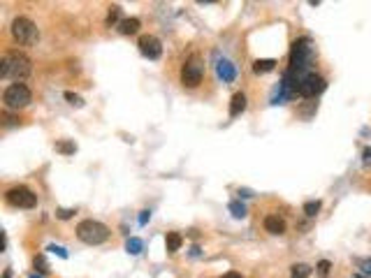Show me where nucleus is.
Listing matches in <instances>:
<instances>
[{"instance_id":"nucleus-11","label":"nucleus","mask_w":371,"mask_h":278,"mask_svg":"<svg viewBox=\"0 0 371 278\" xmlns=\"http://www.w3.org/2000/svg\"><path fill=\"white\" fill-rule=\"evenodd\" d=\"M265 230L269 234H283L285 232V220L278 216H267L265 218Z\"/></svg>"},{"instance_id":"nucleus-10","label":"nucleus","mask_w":371,"mask_h":278,"mask_svg":"<svg viewBox=\"0 0 371 278\" xmlns=\"http://www.w3.org/2000/svg\"><path fill=\"white\" fill-rule=\"evenodd\" d=\"M216 74H218V79H223V84H232L237 79L239 70L230 58H216Z\"/></svg>"},{"instance_id":"nucleus-28","label":"nucleus","mask_w":371,"mask_h":278,"mask_svg":"<svg viewBox=\"0 0 371 278\" xmlns=\"http://www.w3.org/2000/svg\"><path fill=\"white\" fill-rule=\"evenodd\" d=\"M149 218H151V211H141L139 213V225H146V223H149Z\"/></svg>"},{"instance_id":"nucleus-20","label":"nucleus","mask_w":371,"mask_h":278,"mask_svg":"<svg viewBox=\"0 0 371 278\" xmlns=\"http://www.w3.org/2000/svg\"><path fill=\"white\" fill-rule=\"evenodd\" d=\"M230 213L234 218H246V207H244V204H241V202H230Z\"/></svg>"},{"instance_id":"nucleus-14","label":"nucleus","mask_w":371,"mask_h":278,"mask_svg":"<svg viewBox=\"0 0 371 278\" xmlns=\"http://www.w3.org/2000/svg\"><path fill=\"white\" fill-rule=\"evenodd\" d=\"M181 243H184V239H181L179 232H169V234L165 236V248H167V253H177L179 248H181Z\"/></svg>"},{"instance_id":"nucleus-19","label":"nucleus","mask_w":371,"mask_h":278,"mask_svg":"<svg viewBox=\"0 0 371 278\" xmlns=\"http://www.w3.org/2000/svg\"><path fill=\"white\" fill-rule=\"evenodd\" d=\"M118 19H121V7H118V5H114V7H109V14H107V26H114V23H121V21H118Z\"/></svg>"},{"instance_id":"nucleus-23","label":"nucleus","mask_w":371,"mask_h":278,"mask_svg":"<svg viewBox=\"0 0 371 278\" xmlns=\"http://www.w3.org/2000/svg\"><path fill=\"white\" fill-rule=\"evenodd\" d=\"M357 267H360V274L367 278H371V260H357Z\"/></svg>"},{"instance_id":"nucleus-18","label":"nucleus","mask_w":371,"mask_h":278,"mask_svg":"<svg viewBox=\"0 0 371 278\" xmlns=\"http://www.w3.org/2000/svg\"><path fill=\"white\" fill-rule=\"evenodd\" d=\"M309 274H311L309 264H292V269H290V278H306Z\"/></svg>"},{"instance_id":"nucleus-16","label":"nucleus","mask_w":371,"mask_h":278,"mask_svg":"<svg viewBox=\"0 0 371 278\" xmlns=\"http://www.w3.org/2000/svg\"><path fill=\"white\" fill-rule=\"evenodd\" d=\"M56 151H58L61 156H74V153H77V144L63 139V141H56Z\"/></svg>"},{"instance_id":"nucleus-9","label":"nucleus","mask_w":371,"mask_h":278,"mask_svg":"<svg viewBox=\"0 0 371 278\" xmlns=\"http://www.w3.org/2000/svg\"><path fill=\"white\" fill-rule=\"evenodd\" d=\"M137 46H139L141 56L149 58V61H158L160 56H162V44H160V40L153 37V35H141Z\"/></svg>"},{"instance_id":"nucleus-29","label":"nucleus","mask_w":371,"mask_h":278,"mask_svg":"<svg viewBox=\"0 0 371 278\" xmlns=\"http://www.w3.org/2000/svg\"><path fill=\"white\" fill-rule=\"evenodd\" d=\"M221 278H244V276H241L239 271H228V274H223Z\"/></svg>"},{"instance_id":"nucleus-27","label":"nucleus","mask_w":371,"mask_h":278,"mask_svg":"<svg viewBox=\"0 0 371 278\" xmlns=\"http://www.w3.org/2000/svg\"><path fill=\"white\" fill-rule=\"evenodd\" d=\"M49 251H51V253H58L61 257H68V251H65L63 246H49Z\"/></svg>"},{"instance_id":"nucleus-13","label":"nucleus","mask_w":371,"mask_h":278,"mask_svg":"<svg viewBox=\"0 0 371 278\" xmlns=\"http://www.w3.org/2000/svg\"><path fill=\"white\" fill-rule=\"evenodd\" d=\"M139 28H141V21L139 19H123L121 23H118V30L123 35H135V33H139Z\"/></svg>"},{"instance_id":"nucleus-22","label":"nucleus","mask_w":371,"mask_h":278,"mask_svg":"<svg viewBox=\"0 0 371 278\" xmlns=\"http://www.w3.org/2000/svg\"><path fill=\"white\" fill-rule=\"evenodd\" d=\"M320 207H323V204H320L318 200H316V202H306V204H304V213H306V216H309V218H313V216H318V211H320Z\"/></svg>"},{"instance_id":"nucleus-30","label":"nucleus","mask_w":371,"mask_h":278,"mask_svg":"<svg viewBox=\"0 0 371 278\" xmlns=\"http://www.w3.org/2000/svg\"><path fill=\"white\" fill-rule=\"evenodd\" d=\"M364 160H367V162H371V148H364Z\"/></svg>"},{"instance_id":"nucleus-12","label":"nucleus","mask_w":371,"mask_h":278,"mask_svg":"<svg viewBox=\"0 0 371 278\" xmlns=\"http://www.w3.org/2000/svg\"><path fill=\"white\" fill-rule=\"evenodd\" d=\"M246 95H244V93H234V95H232V100H230V116L232 118H234V116H239V114L244 112V109H246Z\"/></svg>"},{"instance_id":"nucleus-31","label":"nucleus","mask_w":371,"mask_h":278,"mask_svg":"<svg viewBox=\"0 0 371 278\" xmlns=\"http://www.w3.org/2000/svg\"><path fill=\"white\" fill-rule=\"evenodd\" d=\"M239 195H241V197H253V195H251V190H239Z\"/></svg>"},{"instance_id":"nucleus-21","label":"nucleus","mask_w":371,"mask_h":278,"mask_svg":"<svg viewBox=\"0 0 371 278\" xmlns=\"http://www.w3.org/2000/svg\"><path fill=\"white\" fill-rule=\"evenodd\" d=\"M33 267L37 269V274H46V271H49V264H46L45 255H35V257H33Z\"/></svg>"},{"instance_id":"nucleus-6","label":"nucleus","mask_w":371,"mask_h":278,"mask_svg":"<svg viewBox=\"0 0 371 278\" xmlns=\"http://www.w3.org/2000/svg\"><path fill=\"white\" fill-rule=\"evenodd\" d=\"M5 200H7V204L17 208H33L37 204V195L26 185H14L5 192Z\"/></svg>"},{"instance_id":"nucleus-4","label":"nucleus","mask_w":371,"mask_h":278,"mask_svg":"<svg viewBox=\"0 0 371 278\" xmlns=\"http://www.w3.org/2000/svg\"><path fill=\"white\" fill-rule=\"evenodd\" d=\"M30 100H33V95H30V88L26 84H9L2 93L5 109H23L30 104Z\"/></svg>"},{"instance_id":"nucleus-5","label":"nucleus","mask_w":371,"mask_h":278,"mask_svg":"<svg viewBox=\"0 0 371 278\" xmlns=\"http://www.w3.org/2000/svg\"><path fill=\"white\" fill-rule=\"evenodd\" d=\"M202 77H204V65L197 56H190L188 61L184 63L181 68V84L188 88H195L202 84Z\"/></svg>"},{"instance_id":"nucleus-32","label":"nucleus","mask_w":371,"mask_h":278,"mask_svg":"<svg viewBox=\"0 0 371 278\" xmlns=\"http://www.w3.org/2000/svg\"><path fill=\"white\" fill-rule=\"evenodd\" d=\"M30 278H42V276H37V274H33V276H30Z\"/></svg>"},{"instance_id":"nucleus-24","label":"nucleus","mask_w":371,"mask_h":278,"mask_svg":"<svg viewBox=\"0 0 371 278\" xmlns=\"http://www.w3.org/2000/svg\"><path fill=\"white\" fill-rule=\"evenodd\" d=\"M65 100L72 104V107H81L84 104V100H81V95H77V93H72V91H68L65 93Z\"/></svg>"},{"instance_id":"nucleus-8","label":"nucleus","mask_w":371,"mask_h":278,"mask_svg":"<svg viewBox=\"0 0 371 278\" xmlns=\"http://www.w3.org/2000/svg\"><path fill=\"white\" fill-rule=\"evenodd\" d=\"M327 88V81L320 74H306L304 79H300V84H297V93H300L301 97H316L320 95L323 91Z\"/></svg>"},{"instance_id":"nucleus-2","label":"nucleus","mask_w":371,"mask_h":278,"mask_svg":"<svg viewBox=\"0 0 371 278\" xmlns=\"http://www.w3.org/2000/svg\"><path fill=\"white\" fill-rule=\"evenodd\" d=\"M30 72H33V63L21 51H9L0 61V77L2 79H14L17 84H21V79H26Z\"/></svg>"},{"instance_id":"nucleus-1","label":"nucleus","mask_w":371,"mask_h":278,"mask_svg":"<svg viewBox=\"0 0 371 278\" xmlns=\"http://www.w3.org/2000/svg\"><path fill=\"white\" fill-rule=\"evenodd\" d=\"M311 63H313V44H311V40L309 37L295 40V44H292V49H290V72L295 74L297 84H300V79L311 74L309 72Z\"/></svg>"},{"instance_id":"nucleus-17","label":"nucleus","mask_w":371,"mask_h":278,"mask_svg":"<svg viewBox=\"0 0 371 278\" xmlns=\"http://www.w3.org/2000/svg\"><path fill=\"white\" fill-rule=\"evenodd\" d=\"M125 251L130 253V255H139V253L144 251V241H141V239H137V236H130V239H128V243H125Z\"/></svg>"},{"instance_id":"nucleus-15","label":"nucleus","mask_w":371,"mask_h":278,"mask_svg":"<svg viewBox=\"0 0 371 278\" xmlns=\"http://www.w3.org/2000/svg\"><path fill=\"white\" fill-rule=\"evenodd\" d=\"M276 68V61L274 58H262V61H255L253 63V72L255 74H265V72H272Z\"/></svg>"},{"instance_id":"nucleus-7","label":"nucleus","mask_w":371,"mask_h":278,"mask_svg":"<svg viewBox=\"0 0 371 278\" xmlns=\"http://www.w3.org/2000/svg\"><path fill=\"white\" fill-rule=\"evenodd\" d=\"M12 37L17 40L19 44H33L37 40V26L26 17L14 19L12 23Z\"/></svg>"},{"instance_id":"nucleus-26","label":"nucleus","mask_w":371,"mask_h":278,"mask_svg":"<svg viewBox=\"0 0 371 278\" xmlns=\"http://www.w3.org/2000/svg\"><path fill=\"white\" fill-rule=\"evenodd\" d=\"M72 213H74V208H58V211H56V216L61 218V220H68V218H72Z\"/></svg>"},{"instance_id":"nucleus-3","label":"nucleus","mask_w":371,"mask_h":278,"mask_svg":"<svg viewBox=\"0 0 371 278\" xmlns=\"http://www.w3.org/2000/svg\"><path fill=\"white\" fill-rule=\"evenodd\" d=\"M77 239L89 246H100L109 239V227L100 220H93V218H86L77 225Z\"/></svg>"},{"instance_id":"nucleus-25","label":"nucleus","mask_w":371,"mask_h":278,"mask_svg":"<svg viewBox=\"0 0 371 278\" xmlns=\"http://www.w3.org/2000/svg\"><path fill=\"white\" fill-rule=\"evenodd\" d=\"M329 269H332V264H329L327 260H320L318 262V274H320V276H327V274H329Z\"/></svg>"}]
</instances>
